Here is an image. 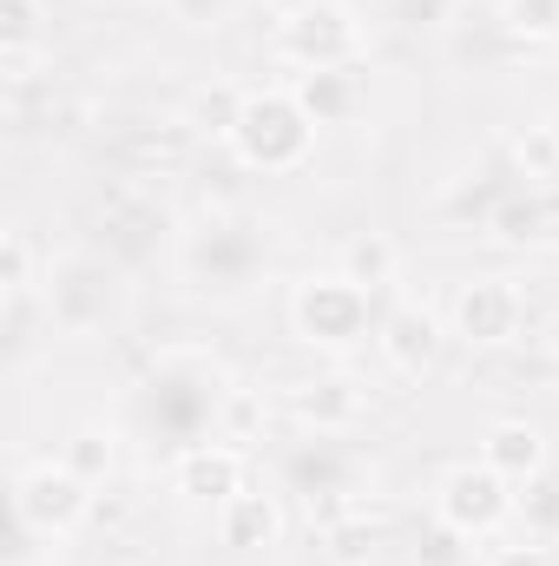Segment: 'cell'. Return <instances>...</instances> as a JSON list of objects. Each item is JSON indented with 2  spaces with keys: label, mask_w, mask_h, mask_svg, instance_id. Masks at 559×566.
Segmentation results:
<instances>
[{
  "label": "cell",
  "mask_w": 559,
  "mask_h": 566,
  "mask_svg": "<svg viewBox=\"0 0 559 566\" xmlns=\"http://www.w3.org/2000/svg\"><path fill=\"white\" fill-rule=\"evenodd\" d=\"M238 158L264 178H283V171H303L309 151H316V119L303 113L296 93H251L244 99V119H238Z\"/></svg>",
  "instance_id": "cell-1"
},
{
  "label": "cell",
  "mask_w": 559,
  "mask_h": 566,
  "mask_svg": "<svg viewBox=\"0 0 559 566\" xmlns=\"http://www.w3.org/2000/svg\"><path fill=\"white\" fill-rule=\"evenodd\" d=\"M289 323L316 349H356V343H369L376 310H369V290L362 283L336 271V277H309L289 296Z\"/></svg>",
  "instance_id": "cell-2"
},
{
  "label": "cell",
  "mask_w": 559,
  "mask_h": 566,
  "mask_svg": "<svg viewBox=\"0 0 559 566\" xmlns=\"http://www.w3.org/2000/svg\"><path fill=\"white\" fill-rule=\"evenodd\" d=\"M184 271L198 290H218V296H238L251 290L264 271V238L244 224V218H211L204 231H191L184 244Z\"/></svg>",
  "instance_id": "cell-3"
},
{
  "label": "cell",
  "mask_w": 559,
  "mask_h": 566,
  "mask_svg": "<svg viewBox=\"0 0 559 566\" xmlns=\"http://www.w3.org/2000/svg\"><path fill=\"white\" fill-rule=\"evenodd\" d=\"M277 46H283V60H296L303 73H316V66H349V60L362 53V20H356L342 0H303V7L283 13Z\"/></svg>",
  "instance_id": "cell-4"
},
{
  "label": "cell",
  "mask_w": 559,
  "mask_h": 566,
  "mask_svg": "<svg viewBox=\"0 0 559 566\" xmlns=\"http://www.w3.org/2000/svg\"><path fill=\"white\" fill-rule=\"evenodd\" d=\"M514 514V494H507V474H494L487 461L474 468H447L441 474V488H434V521L441 527H454V534H467V541H481V534H494L500 521Z\"/></svg>",
  "instance_id": "cell-5"
},
{
  "label": "cell",
  "mask_w": 559,
  "mask_h": 566,
  "mask_svg": "<svg viewBox=\"0 0 559 566\" xmlns=\"http://www.w3.org/2000/svg\"><path fill=\"white\" fill-rule=\"evenodd\" d=\"M106 316H113V264L66 258L46 271V323L60 336H93Z\"/></svg>",
  "instance_id": "cell-6"
},
{
  "label": "cell",
  "mask_w": 559,
  "mask_h": 566,
  "mask_svg": "<svg viewBox=\"0 0 559 566\" xmlns=\"http://www.w3.org/2000/svg\"><path fill=\"white\" fill-rule=\"evenodd\" d=\"M13 514L60 541L66 527H80L93 514V481H80L66 461H40V468H27L13 481Z\"/></svg>",
  "instance_id": "cell-7"
},
{
  "label": "cell",
  "mask_w": 559,
  "mask_h": 566,
  "mask_svg": "<svg viewBox=\"0 0 559 566\" xmlns=\"http://www.w3.org/2000/svg\"><path fill=\"white\" fill-rule=\"evenodd\" d=\"M520 316H527V303H520L514 283L507 277H474V283L454 290L447 329H454L461 343H474V349H500V343L520 336Z\"/></svg>",
  "instance_id": "cell-8"
},
{
  "label": "cell",
  "mask_w": 559,
  "mask_h": 566,
  "mask_svg": "<svg viewBox=\"0 0 559 566\" xmlns=\"http://www.w3.org/2000/svg\"><path fill=\"white\" fill-rule=\"evenodd\" d=\"M289 416L316 434H349V428L369 416V389L356 376H309L289 389Z\"/></svg>",
  "instance_id": "cell-9"
},
{
  "label": "cell",
  "mask_w": 559,
  "mask_h": 566,
  "mask_svg": "<svg viewBox=\"0 0 559 566\" xmlns=\"http://www.w3.org/2000/svg\"><path fill=\"white\" fill-rule=\"evenodd\" d=\"M376 349L389 356L395 376H421V369L441 356V316L421 310V303H395V310L376 323Z\"/></svg>",
  "instance_id": "cell-10"
},
{
  "label": "cell",
  "mask_w": 559,
  "mask_h": 566,
  "mask_svg": "<svg viewBox=\"0 0 559 566\" xmlns=\"http://www.w3.org/2000/svg\"><path fill=\"white\" fill-rule=\"evenodd\" d=\"M171 488L191 494V501H231L244 488V448H224V441H198L171 461Z\"/></svg>",
  "instance_id": "cell-11"
},
{
  "label": "cell",
  "mask_w": 559,
  "mask_h": 566,
  "mask_svg": "<svg viewBox=\"0 0 559 566\" xmlns=\"http://www.w3.org/2000/svg\"><path fill=\"white\" fill-rule=\"evenodd\" d=\"M277 534H283V507H277V494H264V488H238V494L218 507V541L238 547V554L271 547Z\"/></svg>",
  "instance_id": "cell-12"
},
{
  "label": "cell",
  "mask_w": 559,
  "mask_h": 566,
  "mask_svg": "<svg viewBox=\"0 0 559 566\" xmlns=\"http://www.w3.org/2000/svg\"><path fill=\"white\" fill-rule=\"evenodd\" d=\"M289 93L303 99V113H309L316 126H342V119H356V106H362V86H356V73H349V66L296 73V86H289Z\"/></svg>",
  "instance_id": "cell-13"
},
{
  "label": "cell",
  "mask_w": 559,
  "mask_h": 566,
  "mask_svg": "<svg viewBox=\"0 0 559 566\" xmlns=\"http://www.w3.org/2000/svg\"><path fill=\"white\" fill-rule=\"evenodd\" d=\"M481 461H487L494 474H507V481H534V474L547 468V441H540L534 422H494L487 428Z\"/></svg>",
  "instance_id": "cell-14"
},
{
  "label": "cell",
  "mask_w": 559,
  "mask_h": 566,
  "mask_svg": "<svg viewBox=\"0 0 559 566\" xmlns=\"http://www.w3.org/2000/svg\"><path fill=\"white\" fill-rule=\"evenodd\" d=\"M46 40V7L40 0H0V46H7V73L27 80L33 46Z\"/></svg>",
  "instance_id": "cell-15"
},
{
  "label": "cell",
  "mask_w": 559,
  "mask_h": 566,
  "mask_svg": "<svg viewBox=\"0 0 559 566\" xmlns=\"http://www.w3.org/2000/svg\"><path fill=\"white\" fill-rule=\"evenodd\" d=\"M402 271V251L382 238V231H369V238H356L349 251H342V277H356L362 290H382V283H395Z\"/></svg>",
  "instance_id": "cell-16"
},
{
  "label": "cell",
  "mask_w": 559,
  "mask_h": 566,
  "mask_svg": "<svg viewBox=\"0 0 559 566\" xmlns=\"http://www.w3.org/2000/svg\"><path fill=\"white\" fill-rule=\"evenodd\" d=\"M514 165L527 185H559V126H527L514 133Z\"/></svg>",
  "instance_id": "cell-17"
},
{
  "label": "cell",
  "mask_w": 559,
  "mask_h": 566,
  "mask_svg": "<svg viewBox=\"0 0 559 566\" xmlns=\"http://www.w3.org/2000/svg\"><path fill=\"white\" fill-rule=\"evenodd\" d=\"M244 99H251V93H238V86H204V93L191 99V126H198V133H224V139H231V133H238V119H244Z\"/></svg>",
  "instance_id": "cell-18"
},
{
  "label": "cell",
  "mask_w": 559,
  "mask_h": 566,
  "mask_svg": "<svg viewBox=\"0 0 559 566\" xmlns=\"http://www.w3.org/2000/svg\"><path fill=\"white\" fill-rule=\"evenodd\" d=\"M60 461H66L80 481H106V474H113V434H99V428H80V434L60 448Z\"/></svg>",
  "instance_id": "cell-19"
},
{
  "label": "cell",
  "mask_w": 559,
  "mask_h": 566,
  "mask_svg": "<svg viewBox=\"0 0 559 566\" xmlns=\"http://www.w3.org/2000/svg\"><path fill=\"white\" fill-rule=\"evenodd\" d=\"M0 283H7V296L33 290V244H27V231H7V244H0Z\"/></svg>",
  "instance_id": "cell-20"
},
{
  "label": "cell",
  "mask_w": 559,
  "mask_h": 566,
  "mask_svg": "<svg viewBox=\"0 0 559 566\" xmlns=\"http://www.w3.org/2000/svg\"><path fill=\"white\" fill-rule=\"evenodd\" d=\"M500 20L514 33H559V0H507Z\"/></svg>",
  "instance_id": "cell-21"
},
{
  "label": "cell",
  "mask_w": 559,
  "mask_h": 566,
  "mask_svg": "<svg viewBox=\"0 0 559 566\" xmlns=\"http://www.w3.org/2000/svg\"><path fill=\"white\" fill-rule=\"evenodd\" d=\"M540 224H547V211H540L534 198H520V191L494 211V231H500V238H540Z\"/></svg>",
  "instance_id": "cell-22"
},
{
  "label": "cell",
  "mask_w": 559,
  "mask_h": 566,
  "mask_svg": "<svg viewBox=\"0 0 559 566\" xmlns=\"http://www.w3.org/2000/svg\"><path fill=\"white\" fill-rule=\"evenodd\" d=\"M323 541H329V560L336 566H356V560H369V547H376V534H369V521H356V527H323Z\"/></svg>",
  "instance_id": "cell-23"
},
{
  "label": "cell",
  "mask_w": 559,
  "mask_h": 566,
  "mask_svg": "<svg viewBox=\"0 0 559 566\" xmlns=\"http://www.w3.org/2000/svg\"><path fill=\"white\" fill-rule=\"evenodd\" d=\"M527 488H534V494H527V521L553 534V527H559V474H553V468H540Z\"/></svg>",
  "instance_id": "cell-24"
},
{
  "label": "cell",
  "mask_w": 559,
  "mask_h": 566,
  "mask_svg": "<svg viewBox=\"0 0 559 566\" xmlns=\"http://www.w3.org/2000/svg\"><path fill=\"white\" fill-rule=\"evenodd\" d=\"M218 422L231 428V441H251V434H257V396H224Z\"/></svg>",
  "instance_id": "cell-25"
},
{
  "label": "cell",
  "mask_w": 559,
  "mask_h": 566,
  "mask_svg": "<svg viewBox=\"0 0 559 566\" xmlns=\"http://www.w3.org/2000/svg\"><path fill=\"white\" fill-rule=\"evenodd\" d=\"M171 7V20H184V27H211L218 13H224V0H165Z\"/></svg>",
  "instance_id": "cell-26"
},
{
  "label": "cell",
  "mask_w": 559,
  "mask_h": 566,
  "mask_svg": "<svg viewBox=\"0 0 559 566\" xmlns=\"http://www.w3.org/2000/svg\"><path fill=\"white\" fill-rule=\"evenodd\" d=\"M487 566H553V554L547 547H494Z\"/></svg>",
  "instance_id": "cell-27"
},
{
  "label": "cell",
  "mask_w": 559,
  "mask_h": 566,
  "mask_svg": "<svg viewBox=\"0 0 559 566\" xmlns=\"http://www.w3.org/2000/svg\"><path fill=\"white\" fill-rule=\"evenodd\" d=\"M547 349L559 356V310H553V323H547Z\"/></svg>",
  "instance_id": "cell-28"
},
{
  "label": "cell",
  "mask_w": 559,
  "mask_h": 566,
  "mask_svg": "<svg viewBox=\"0 0 559 566\" xmlns=\"http://www.w3.org/2000/svg\"><path fill=\"white\" fill-rule=\"evenodd\" d=\"M342 7H349V0H342Z\"/></svg>",
  "instance_id": "cell-29"
},
{
  "label": "cell",
  "mask_w": 559,
  "mask_h": 566,
  "mask_svg": "<svg viewBox=\"0 0 559 566\" xmlns=\"http://www.w3.org/2000/svg\"><path fill=\"white\" fill-rule=\"evenodd\" d=\"M553 126H559V119H553Z\"/></svg>",
  "instance_id": "cell-30"
}]
</instances>
